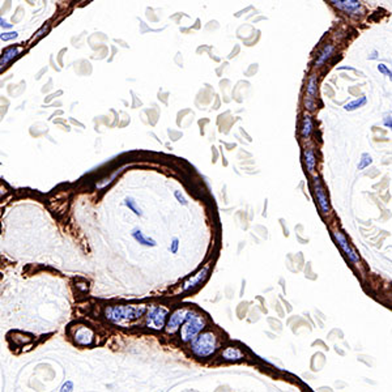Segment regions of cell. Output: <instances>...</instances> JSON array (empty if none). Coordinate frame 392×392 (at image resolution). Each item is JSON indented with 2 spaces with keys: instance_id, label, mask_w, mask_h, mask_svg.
<instances>
[{
  "instance_id": "1",
  "label": "cell",
  "mask_w": 392,
  "mask_h": 392,
  "mask_svg": "<svg viewBox=\"0 0 392 392\" xmlns=\"http://www.w3.org/2000/svg\"><path fill=\"white\" fill-rule=\"evenodd\" d=\"M146 311L145 304H119L105 309V318L114 324L125 325L142 318Z\"/></svg>"
},
{
  "instance_id": "2",
  "label": "cell",
  "mask_w": 392,
  "mask_h": 392,
  "mask_svg": "<svg viewBox=\"0 0 392 392\" xmlns=\"http://www.w3.org/2000/svg\"><path fill=\"white\" fill-rule=\"evenodd\" d=\"M220 342L216 334L212 331L200 332L191 341V351L197 358H207L214 355V352L218 349Z\"/></svg>"
},
{
  "instance_id": "3",
  "label": "cell",
  "mask_w": 392,
  "mask_h": 392,
  "mask_svg": "<svg viewBox=\"0 0 392 392\" xmlns=\"http://www.w3.org/2000/svg\"><path fill=\"white\" fill-rule=\"evenodd\" d=\"M205 325H207V319L204 315H201L195 310H190L180 328V340L183 342H191L204 330Z\"/></svg>"
},
{
  "instance_id": "4",
  "label": "cell",
  "mask_w": 392,
  "mask_h": 392,
  "mask_svg": "<svg viewBox=\"0 0 392 392\" xmlns=\"http://www.w3.org/2000/svg\"><path fill=\"white\" fill-rule=\"evenodd\" d=\"M146 327L153 330L161 331L166 324V318L169 315V310L163 306H150L146 309Z\"/></svg>"
},
{
  "instance_id": "5",
  "label": "cell",
  "mask_w": 392,
  "mask_h": 392,
  "mask_svg": "<svg viewBox=\"0 0 392 392\" xmlns=\"http://www.w3.org/2000/svg\"><path fill=\"white\" fill-rule=\"evenodd\" d=\"M188 311H190L188 309H178L171 314L169 317V321L165 324V330H166L167 334H176L177 331L179 330L180 325L183 324V321H186Z\"/></svg>"
},
{
  "instance_id": "6",
  "label": "cell",
  "mask_w": 392,
  "mask_h": 392,
  "mask_svg": "<svg viewBox=\"0 0 392 392\" xmlns=\"http://www.w3.org/2000/svg\"><path fill=\"white\" fill-rule=\"evenodd\" d=\"M73 340L79 345H90L94 341V332L87 325H80L73 332Z\"/></svg>"
},
{
  "instance_id": "7",
  "label": "cell",
  "mask_w": 392,
  "mask_h": 392,
  "mask_svg": "<svg viewBox=\"0 0 392 392\" xmlns=\"http://www.w3.org/2000/svg\"><path fill=\"white\" fill-rule=\"evenodd\" d=\"M334 237H335V239H336V242L339 243V246L341 247V250L345 252V255L348 256V259H349L351 262H353V263H356V264L358 263L359 262L358 254H356V251L352 249L351 245H349V242H348V239L345 238V235H344L341 232L336 230V232H334Z\"/></svg>"
},
{
  "instance_id": "8",
  "label": "cell",
  "mask_w": 392,
  "mask_h": 392,
  "mask_svg": "<svg viewBox=\"0 0 392 392\" xmlns=\"http://www.w3.org/2000/svg\"><path fill=\"white\" fill-rule=\"evenodd\" d=\"M314 191H315V196H317V200L319 203V207H321V211L324 214L330 212V203H328V197L325 195L324 188L321 186V179L315 177L314 178Z\"/></svg>"
},
{
  "instance_id": "9",
  "label": "cell",
  "mask_w": 392,
  "mask_h": 392,
  "mask_svg": "<svg viewBox=\"0 0 392 392\" xmlns=\"http://www.w3.org/2000/svg\"><path fill=\"white\" fill-rule=\"evenodd\" d=\"M336 8L341 9L349 15H356L361 12V3L358 0H331Z\"/></svg>"
},
{
  "instance_id": "10",
  "label": "cell",
  "mask_w": 392,
  "mask_h": 392,
  "mask_svg": "<svg viewBox=\"0 0 392 392\" xmlns=\"http://www.w3.org/2000/svg\"><path fill=\"white\" fill-rule=\"evenodd\" d=\"M317 85H318V79L317 76L313 75L310 77L309 84H307V88H306V100H304V105L306 107L313 110L315 107V96H317Z\"/></svg>"
},
{
  "instance_id": "11",
  "label": "cell",
  "mask_w": 392,
  "mask_h": 392,
  "mask_svg": "<svg viewBox=\"0 0 392 392\" xmlns=\"http://www.w3.org/2000/svg\"><path fill=\"white\" fill-rule=\"evenodd\" d=\"M208 271H209V267H204L203 269H200V271L197 272L196 275H194L192 277H190V279L186 281L183 284V288H182V290L183 292H187V290H191V289H194L195 286H197V285H200L203 281H204L205 279H207V276H208Z\"/></svg>"
},
{
  "instance_id": "12",
  "label": "cell",
  "mask_w": 392,
  "mask_h": 392,
  "mask_svg": "<svg viewBox=\"0 0 392 392\" xmlns=\"http://www.w3.org/2000/svg\"><path fill=\"white\" fill-rule=\"evenodd\" d=\"M21 51L20 46H11L8 49H5V51L3 53V55L0 56V72L3 71L9 63L12 62L13 59H16L18 56Z\"/></svg>"
},
{
  "instance_id": "13",
  "label": "cell",
  "mask_w": 392,
  "mask_h": 392,
  "mask_svg": "<svg viewBox=\"0 0 392 392\" xmlns=\"http://www.w3.org/2000/svg\"><path fill=\"white\" fill-rule=\"evenodd\" d=\"M131 235H132V238H134L136 242L140 243V245H143V246H146V247H156V246H157V242H156L155 239H152L150 237H146L145 234L143 233V232L140 229H134V230H132V233H131Z\"/></svg>"
},
{
  "instance_id": "14",
  "label": "cell",
  "mask_w": 392,
  "mask_h": 392,
  "mask_svg": "<svg viewBox=\"0 0 392 392\" xmlns=\"http://www.w3.org/2000/svg\"><path fill=\"white\" fill-rule=\"evenodd\" d=\"M222 358L225 359V361L237 362V361H241L243 358V352L241 349L235 348V346H229V348H226L225 351L222 352Z\"/></svg>"
},
{
  "instance_id": "15",
  "label": "cell",
  "mask_w": 392,
  "mask_h": 392,
  "mask_svg": "<svg viewBox=\"0 0 392 392\" xmlns=\"http://www.w3.org/2000/svg\"><path fill=\"white\" fill-rule=\"evenodd\" d=\"M334 50H335L334 45H327V46L321 50V53L319 54V56H318L317 62H315L317 67H321V66H323V64H324V63L330 59V56L332 55Z\"/></svg>"
},
{
  "instance_id": "16",
  "label": "cell",
  "mask_w": 392,
  "mask_h": 392,
  "mask_svg": "<svg viewBox=\"0 0 392 392\" xmlns=\"http://www.w3.org/2000/svg\"><path fill=\"white\" fill-rule=\"evenodd\" d=\"M304 163H306V167H307L309 173H314L315 166H317V157H315V153H314L313 149L304 150Z\"/></svg>"
},
{
  "instance_id": "17",
  "label": "cell",
  "mask_w": 392,
  "mask_h": 392,
  "mask_svg": "<svg viewBox=\"0 0 392 392\" xmlns=\"http://www.w3.org/2000/svg\"><path fill=\"white\" fill-rule=\"evenodd\" d=\"M367 102V98L365 96L359 97V98H357V100L352 101V102H349V104H346L345 106H344V110H346V111H355V110H357V108L362 107L363 105H366Z\"/></svg>"
},
{
  "instance_id": "18",
  "label": "cell",
  "mask_w": 392,
  "mask_h": 392,
  "mask_svg": "<svg viewBox=\"0 0 392 392\" xmlns=\"http://www.w3.org/2000/svg\"><path fill=\"white\" fill-rule=\"evenodd\" d=\"M123 204L125 205V207H127V208L129 209V211H131V212H134L135 214H136V216H143V212H142V209L139 208L138 207V203H136V200H135L134 197H125V203H123Z\"/></svg>"
},
{
  "instance_id": "19",
  "label": "cell",
  "mask_w": 392,
  "mask_h": 392,
  "mask_svg": "<svg viewBox=\"0 0 392 392\" xmlns=\"http://www.w3.org/2000/svg\"><path fill=\"white\" fill-rule=\"evenodd\" d=\"M313 131V121H311V117L310 115H304L303 118V123H302V136L303 138H307L311 134Z\"/></svg>"
},
{
  "instance_id": "20",
  "label": "cell",
  "mask_w": 392,
  "mask_h": 392,
  "mask_svg": "<svg viewBox=\"0 0 392 392\" xmlns=\"http://www.w3.org/2000/svg\"><path fill=\"white\" fill-rule=\"evenodd\" d=\"M372 162H373L372 156L369 155V153H363V155L361 156V160H359L358 166H357V167H358V170H363L365 167L370 166V165H372Z\"/></svg>"
},
{
  "instance_id": "21",
  "label": "cell",
  "mask_w": 392,
  "mask_h": 392,
  "mask_svg": "<svg viewBox=\"0 0 392 392\" xmlns=\"http://www.w3.org/2000/svg\"><path fill=\"white\" fill-rule=\"evenodd\" d=\"M18 37V33L17 32H8V33H3L0 34V39L1 41H12V39H16Z\"/></svg>"
},
{
  "instance_id": "22",
  "label": "cell",
  "mask_w": 392,
  "mask_h": 392,
  "mask_svg": "<svg viewBox=\"0 0 392 392\" xmlns=\"http://www.w3.org/2000/svg\"><path fill=\"white\" fill-rule=\"evenodd\" d=\"M178 249H179V239L178 238H173V241H171V245H170V252L171 254H177L178 252Z\"/></svg>"
},
{
  "instance_id": "23",
  "label": "cell",
  "mask_w": 392,
  "mask_h": 392,
  "mask_svg": "<svg viewBox=\"0 0 392 392\" xmlns=\"http://www.w3.org/2000/svg\"><path fill=\"white\" fill-rule=\"evenodd\" d=\"M73 388H75V386H73V382H72V380H67L66 383H63V386L60 387V391L71 392V391H73Z\"/></svg>"
},
{
  "instance_id": "24",
  "label": "cell",
  "mask_w": 392,
  "mask_h": 392,
  "mask_svg": "<svg viewBox=\"0 0 392 392\" xmlns=\"http://www.w3.org/2000/svg\"><path fill=\"white\" fill-rule=\"evenodd\" d=\"M174 196H176L177 200L179 201V204H182V205H187L188 204V201L186 200V197L183 196V194H182L180 191H178V190H177V191H174Z\"/></svg>"
},
{
  "instance_id": "25",
  "label": "cell",
  "mask_w": 392,
  "mask_h": 392,
  "mask_svg": "<svg viewBox=\"0 0 392 392\" xmlns=\"http://www.w3.org/2000/svg\"><path fill=\"white\" fill-rule=\"evenodd\" d=\"M378 71L380 72V73H383V75L388 76V77H391V70H388L387 66H384V64H379L378 66Z\"/></svg>"
},
{
  "instance_id": "26",
  "label": "cell",
  "mask_w": 392,
  "mask_h": 392,
  "mask_svg": "<svg viewBox=\"0 0 392 392\" xmlns=\"http://www.w3.org/2000/svg\"><path fill=\"white\" fill-rule=\"evenodd\" d=\"M383 125H386V127H388V128H391V127H392L391 115H386V117L383 118Z\"/></svg>"
},
{
  "instance_id": "27",
  "label": "cell",
  "mask_w": 392,
  "mask_h": 392,
  "mask_svg": "<svg viewBox=\"0 0 392 392\" xmlns=\"http://www.w3.org/2000/svg\"><path fill=\"white\" fill-rule=\"evenodd\" d=\"M0 28H3V29H11V28H12V24H8L7 21L3 20V18L0 17Z\"/></svg>"
},
{
  "instance_id": "28",
  "label": "cell",
  "mask_w": 392,
  "mask_h": 392,
  "mask_svg": "<svg viewBox=\"0 0 392 392\" xmlns=\"http://www.w3.org/2000/svg\"><path fill=\"white\" fill-rule=\"evenodd\" d=\"M369 59H376V51H374L372 56H369Z\"/></svg>"
}]
</instances>
